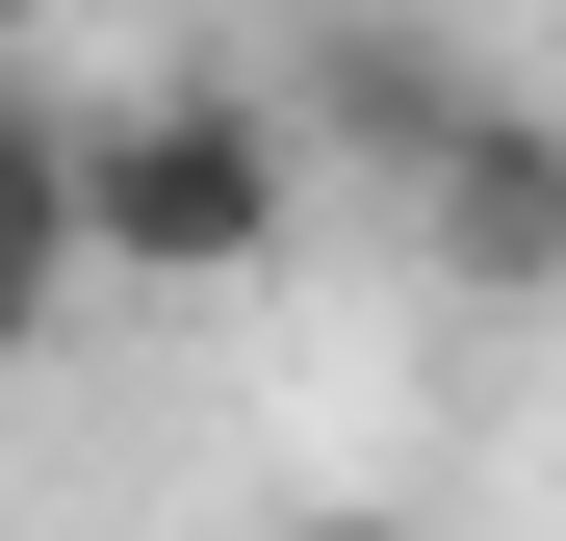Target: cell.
Returning a JSON list of instances; mask_svg holds the SVG:
<instances>
[{
    "label": "cell",
    "instance_id": "6da1fadb",
    "mask_svg": "<svg viewBox=\"0 0 566 541\" xmlns=\"http://www.w3.org/2000/svg\"><path fill=\"white\" fill-rule=\"evenodd\" d=\"M310 207L335 180H310V129H283L258 77H104V104H77V284L232 310V284H283Z\"/></svg>",
    "mask_w": 566,
    "mask_h": 541
},
{
    "label": "cell",
    "instance_id": "7a4b0ae2",
    "mask_svg": "<svg viewBox=\"0 0 566 541\" xmlns=\"http://www.w3.org/2000/svg\"><path fill=\"white\" fill-rule=\"evenodd\" d=\"M387 207H412V258H438L463 310H566V104L463 77V104H438V155L387 180Z\"/></svg>",
    "mask_w": 566,
    "mask_h": 541
},
{
    "label": "cell",
    "instance_id": "3957f363",
    "mask_svg": "<svg viewBox=\"0 0 566 541\" xmlns=\"http://www.w3.org/2000/svg\"><path fill=\"white\" fill-rule=\"evenodd\" d=\"M463 77H490V52H463V27H412V0H310V27H283V77H258V104L310 129V180H412V155H438V104H463Z\"/></svg>",
    "mask_w": 566,
    "mask_h": 541
},
{
    "label": "cell",
    "instance_id": "277c9868",
    "mask_svg": "<svg viewBox=\"0 0 566 541\" xmlns=\"http://www.w3.org/2000/svg\"><path fill=\"white\" fill-rule=\"evenodd\" d=\"M77 335V104L52 77H0V361Z\"/></svg>",
    "mask_w": 566,
    "mask_h": 541
},
{
    "label": "cell",
    "instance_id": "5b68a950",
    "mask_svg": "<svg viewBox=\"0 0 566 541\" xmlns=\"http://www.w3.org/2000/svg\"><path fill=\"white\" fill-rule=\"evenodd\" d=\"M0 27H27V0H0Z\"/></svg>",
    "mask_w": 566,
    "mask_h": 541
}]
</instances>
